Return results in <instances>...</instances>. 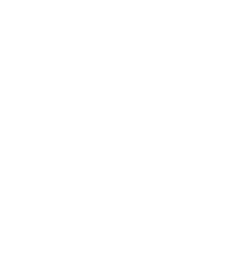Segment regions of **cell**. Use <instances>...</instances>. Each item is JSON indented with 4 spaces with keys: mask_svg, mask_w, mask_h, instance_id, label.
<instances>
[]
</instances>
